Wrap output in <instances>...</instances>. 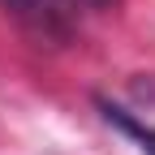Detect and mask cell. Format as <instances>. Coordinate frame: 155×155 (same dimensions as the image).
Returning <instances> with one entry per match:
<instances>
[{"instance_id": "cell-1", "label": "cell", "mask_w": 155, "mask_h": 155, "mask_svg": "<svg viewBox=\"0 0 155 155\" xmlns=\"http://www.w3.org/2000/svg\"><path fill=\"white\" fill-rule=\"evenodd\" d=\"M0 5H5V13H9L26 35H35L39 43H69L73 30H69L65 13L56 9L52 0H0Z\"/></svg>"}, {"instance_id": "cell-2", "label": "cell", "mask_w": 155, "mask_h": 155, "mask_svg": "<svg viewBox=\"0 0 155 155\" xmlns=\"http://www.w3.org/2000/svg\"><path fill=\"white\" fill-rule=\"evenodd\" d=\"M99 112H104V121H108V125H116L121 134H129V138L138 142V151H142V155H155V125L138 121L129 108L112 104V99H99Z\"/></svg>"}, {"instance_id": "cell-3", "label": "cell", "mask_w": 155, "mask_h": 155, "mask_svg": "<svg viewBox=\"0 0 155 155\" xmlns=\"http://www.w3.org/2000/svg\"><path fill=\"white\" fill-rule=\"evenodd\" d=\"M69 5H78V9H112L116 0H69Z\"/></svg>"}]
</instances>
